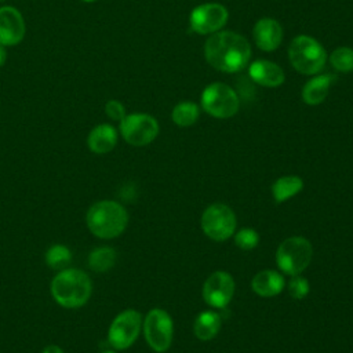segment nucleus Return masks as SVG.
<instances>
[{
  "mask_svg": "<svg viewBox=\"0 0 353 353\" xmlns=\"http://www.w3.org/2000/svg\"><path fill=\"white\" fill-rule=\"evenodd\" d=\"M204 57L214 69L234 73L247 66L251 47L247 39L236 32H215L204 44Z\"/></svg>",
  "mask_w": 353,
  "mask_h": 353,
  "instance_id": "1",
  "label": "nucleus"
},
{
  "mask_svg": "<svg viewBox=\"0 0 353 353\" xmlns=\"http://www.w3.org/2000/svg\"><path fill=\"white\" fill-rule=\"evenodd\" d=\"M234 243L241 250H252L259 243V234L251 228H244L234 234Z\"/></svg>",
  "mask_w": 353,
  "mask_h": 353,
  "instance_id": "25",
  "label": "nucleus"
},
{
  "mask_svg": "<svg viewBox=\"0 0 353 353\" xmlns=\"http://www.w3.org/2000/svg\"><path fill=\"white\" fill-rule=\"evenodd\" d=\"M41 353H65V352L58 345H48L41 350Z\"/></svg>",
  "mask_w": 353,
  "mask_h": 353,
  "instance_id": "28",
  "label": "nucleus"
},
{
  "mask_svg": "<svg viewBox=\"0 0 353 353\" xmlns=\"http://www.w3.org/2000/svg\"><path fill=\"white\" fill-rule=\"evenodd\" d=\"M250 77L263 87H279L284 83V70L274 62L268 59H258L248 68Z\"/></svg>",
  "mask_w": 353,
  "mask_h": 353,
  "instance_id": "15",
  "label": "nucleus"
},
{
  "mask_svg": "<svg viewBox=\"0 0 353 353\" xmlns=\"http://www.w3.org/2000/svg\"><path fill=\"white\" fill-rule=\"evenodd\" d=\"M120 134L132 146H145L159 135L157 120L148 113H131L120 121Z\"/></svg>",
  "mask_w": 353,
  "mask_h": 353,
  "instance_id": "10",
  "label": "nucleus"
},
{
  "mask_svg": "<svg viewBox=\"0 0 353 353\" xmlns=\"http://www.w3.org/2000/svg\"><path fill=\"white\" fill-rule=\"evenodd\" d=\"M105 113L110 120L121 121L125 117V108L124 105L117 99H109L105 103Z\"/></svg>",
  "mask_w": 353,
  "mask_h": 353,
  "instance_id": "27",
  "label": "nucleus"
},
{
  "mask_svg": "<svg viewBox=\"0 0 353 353\" xmlns=\"http://www.w3.org/2000/svg\"><path fill=\"white\" fill-rule=\"evenodd\" d=\"M117 259V254L112 247L103 245L94 248L88 255V268L97 273H105L110 270Z\"/></svg>",
  "mask_w": 353,
  "mask_h": 353,
  "instance_id": "21",
  "label": "nucleus"
},
{
  "mask_svg": "<svg viewBox=\"0 0 353 353\" xmlns=\"http://www.w3.org/2000/svg\"><path fill=\"white\" fill-rule=\"evenodd\" d=\"M25 21L22 14L12 6L0 7V44L17 46L25 36Z\"/></svg>",
  "mask_w": 353,
  "mask_h": 353,
  "instance_id": "13",
  "label": "nucleus"
},
{
  "mask_svg": "<svg viewBox=\"0 0 353 353\" xmlns=\"http://www.w3.org/2000/svg\"><path fill=\"white\" fill-rule=\"evenodd\" d=\"M101 353H116V350H112V349H106V350H102Z\"/></svg>",
  "mask_w": 353,
  "mask_h": 353,
  "instance_id": "30",
  "label": "nucleus"
},
{
  "mask_svg": "<svg viewBox=\"0 0 353 353\" xmlns=\"http://www.w3.org/2000/svg\"><path fill=\"white\" fill-rule=\"evenodd\" d=\"M334 81V74H320L312 77L302 88V101L307 105H319L324 102Z\"/></svg>",
  "mask_w": 353,
  "mask_h": 353,
  "instance_id": "18",
  "label": "nucleus"
},
{
  "mask_svg": "<svg viewBox=\"0 0 353 353\" xmlns=\"http://www.w3.org/2000/svg\"><path fill=\"white\" fill-rule=\"evenodd\" d=\"M284 277L277 270L265 269L256 273L251 280V287L254 292L259 296L270 298L279 295L284 288Z\"/></svg>",
  "mask_w": 353,
  "mask_h": 353,
  "instance_id": "17",
  "label": "nucleus"
},
{
  "mask_svg": "<svg viewBox=\"0 0 353 353\" xmlns=\"http://www.w3.org/2000/svg\"><path fill=\"white\" fill-rule=\"evenodd\" d=\"M50 292L59 306L77 309L84 306L91 298L92 283L84 270L66 268L58 270L52 277Z\"/></svg>",
  "mask_w": 353,
  "mask_h": 353,
  "instance_id": "2",
  "label": "nucleus"
},
{
  "mask_svg": "<svg viewBox=\"0 0 353 353\" xmlns=\"http://www.w3.org/2000/svg\"><path fill=\"white\" fill-rule=\"evenodd\" d=\"M201 229L215 241H225L236 232L237 221L233 210L223 203H214L208 205L201 215Z\"/></svg>",
  "mask_w": 353,
  "mask_h": 353,
  "instance_id": "8",
  "label": "nucleus"
},
{
  "mask_svg": "<svg viewBox=\"0 0 353 353\" xmlns=\"http://www.w3.org/2000/svg\"><path fill=\"white\" fill-rule=\"evenodd\" d=\"M81 1H84V3H94V1H97V0H81Z\"/></svg>",
  "mask_w": 353,
  "mask_h": 353,
  "instance_id": "31",
  "label": "nucleus"
},
{
  "mask_svg": "<svg viewBox=\"0 0 353 353\" xmlns=\"http://www.w3.org/2000/svg\"><path fill=\"white\" fill-rule=\"evenodd\" d=\"M240 102L236 91L223 83H211L201 92V108L216 119H229L239 110Z\"/></svg>",
  "mask_w": 353,
  "mask_h": 353,
  "instance_id": "6",
  "label": "nucleus"
},
{
  "mask_svg": "<svg viewBox=\"0 0 353 353\" xmlns=\"http://www.w3.org/2000/svg\"><path fill=\"white\" fill-rule=\"evenodd\" d=\"M234 294V280L223 270L214 272L203 285V298L211 307L222 309L228 306Z\"/></svg>",
  "mask_w": 353,
  "mask_h": 353,
  "instance_id": "12",
  "label": "nucleus"
},
{
  "mask_svg": "<svg viewBox=\"0 0 353 353\" xmlns=\"http://www.w3.org/2000/svg\"><path fill=\"white\" fill-rule=\"evenodd\" d=\"M303 188L302 178L296 175H285L276 179L272 185V194L276 203H284L298 194Z\"/></svg>",
  "mask_w": 353,
  "mask_h": 353,
  "instance_id": "20",
  "label": "nucleus"
},
{
  "mask_svg": "<svg viewBox=\"0 0 353 353\" xmlns=\"http://www.w3.org/2000/svg\"><path fill=\"white\" fill-rule=\"evenodd\" d=\"M6 59H7V51H6V47L0 44V68L6 63Z\"/></svg>",
  "mask_w": 353,
  "mask_h": 353,
  "instance_id": "29",
  "label": "nucleus"
},
{
  "mask_svg": "<svg viewBox=\"0 0 353 353\" xmlns=\"http://www.w3.org/2000/svg\"><path fill=\"white\" fill-rule=\"evenodd\" d=\"M288 59L299 73L316 74L325 65L327 51L314 37L299 34L290 43Z\"/></svg>",
  "mask_w": 353,
  "mask_h": 353,
  "instance_id": "4",
  "label": "nucleus"
},
{
  "mask_svg": "<svg viewBox=\"0 0 353 353\" xmlns=\"http://www.w3.org/2000/svg\"><path fill=\"white\" fill-rule=\"evenodd\" d=\"M288 291L290 295L294 299H303L305 296H307L309 291H310V285L307 279L302 277V276H292V279L288 283Z\"/></svg>",
  "mask_w": 353,
  "mask_h": 353,
  "instance_id": "26",
  "label": "nucleus"
},
{
  "mask_svg": "<svg viewBox=\"0 0 353 353\" xmlns=\"http://www.w3.org/2000/svg\"><path fill=\"white\" fill-rule=\"evenodd\" d=\"M229 19V12L219 3H204L194 7L189 15L190 28L199 34L215 33L222 29Z\"/></svg>",
  "mask_w": 353,
  "mask_h": 353,
  "instance_id": "11",
  "label": "nucleus"
},
{
  "mask_svg": "<svg viewBox=\"0 0 353 353\" xmlns=\"http://www.w3.org/2000/svg\"><path fill=\"white\" fill-rule=\"evenodd\" d=\"M88 230L99 239L109 240L120 236L128 225L127 210L114 200L94 203L85 214Z\"/></svg>",
  "mask_w": 353,
  "mask_h": 353,
  "instance_id": "3",
  "label": "nucleus"
},
{
  "mask_svg": "<svg viewBox=\"0 0 353 353\" xmlns=\"http://www.w3.org/2000/svg\"><path fill=\"white\" fill-rule=\"evenodd\" d=\"M313 256L312 243L302 236L287 237L277 247L276 262L281 272L290 276L301 274L309 265Z\"/></svg>",
  "mask_w": 353,
  "mask_h": 353,
  "instance_id": "5",
  "label": "nucleus"
},
{
  "mask_svg": "<svg viewBox=\"0 0 353 353\" xmlns=\"http://www.w3.org/2000/svg\"><path fill=\"white\" fill-rule=\"evenodd\" d=\"M141 328V313L135 309H125L110 323L108 330V342L114 350H125L137 341Z\"/></svg>",
  "mask_w": 353,
  "mask_h": 353,
  "instance_id": "9",
  "label": "nucleus"
},
{
  "mask_svg": "<svg viewBox=\"0 0 353 353\" xmlns=\"http://www.w3.org/2000/svg\"><path fill=\"white\" fill-rule=\"evenodd\" d=\"M252 37L256 47L262 51H274L283 40V28L273 18H262L254 25Z\"/></svg>",
  "mask_w": 353,
  "mask_h": 353,
  "instance_id": "14",
  "label": "nucleus"
},
{
  "mask_svg": "<svg viewBox=\"0 0 353 353\" xmlns=\"http://www.w3.org/2000/svg\"><path fill=\"white\" fill-rule=\"evenodd\" d=\"M0 1H4V0H0Z\"/></svg>",
  "mask_w": 353,
  "mask_h": 353,
  "instance_id": "32",
  "label": "nucleus"
},
{
  "mask_svg": "<svg viewBox=\"0 0 353 353\" xmlns=\"http://www.w3.org/2000/svg\"><path fill=\"white\" fill-rule=\"evenodd\" d=\"M331 65L342 73L353 70V48L350 47H338L330 55Z\"/></svg>",
  "mask_w": 353,
  "mask_h": 353,
  "instance_id": "24",
  "label": "nucleus"
},
{
  "mask_svg": "<svg viewBox=\"0 0 353 353\" xmlns=\"http://www.w3.org/2000/svg\"><path fill=\"white\" fill-rule=\"evenodd\" d=\"M143 335L148 345L157 353H164L172 343L174 323L171 316L160 307L148 312L142 321Z\"/></svg>",
  "mask_w": 353,
  "mask_h": 353,
  "instance_id": "7",
  "label": "nucleus"
},
{
  "mask_svg": "<svg viewBox=\"0 0 353 353\" xmlns=\"http://www.w3.org/2000/svg\"><path fill=\"white\" fill-rule=\"evenodd\" d=\"M221 325V316L212 310H205L196 317L193 323V332L200 341H210L219 332Z\"/></svg>",
  "mask_w": 353,
  "mask_h": 353,
  "instance_id": "19",
  "label": "nucleus"
},
{
  "mask_svg": "<svg viewBox=\"0 0 353 353\" xmlns=\"http://www.w3.org/2000/svg\"><path fill=\"white\" fill-rule=\"evenodd\" d=\"M46 263L54 270H62L72 262V251L63 244H52L44 255Z\"/></svg>",
  "mask_w": 353,
  "mask_h": 353,
  "instance_id": "23",
  "label": "nucleus"
},
{
  "mask_svg": "<svg viewBox=\"0 0 353 353\" xmlns=\"http://www.w3.org/2000/svg\"><path fill=\"white\" fill-rule=\"evenodd\" d=\"M200 116V108L194 102L183 101L174 106L171 112L172 121L179 127H190L193 125Z\"/></svg>",
  "mask_w": 353,
  "mask_h": 353,
  "instance_id": "22",
  "label": "nucleus"
},
{
  "mask_svg": "<svg viewBox=\"0 0 353 353\" xmlns=\"http://www.w3.org/2000/svg\"><path fill=\"white\" fill-rule=\"evenodd\" d=\"M117 138L119 134L113 125L106 123L98 124L90 131L87 137V146L92 153L105 154L114 149Z\"/></svg>",
  "mask_w": 353,
  "mask_h": 353,
  "instance_id": "16",
  "label": "nucleus"
}]
</instances>
